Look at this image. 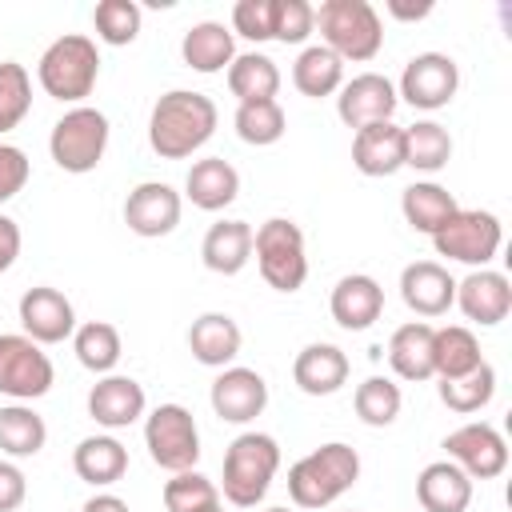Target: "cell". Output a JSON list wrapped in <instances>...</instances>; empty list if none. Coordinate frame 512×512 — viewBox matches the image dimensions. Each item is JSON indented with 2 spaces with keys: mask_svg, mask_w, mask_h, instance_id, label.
<instances>
[{
  "mask_svg": "<svg viewBox=\"0 0 512 512\" xmlns=\"http://www.w3.org/2000/svg\"><path fill=\"white\" fill-rule=\"evenodd\" d=\"M220 112H216V100L196 92V88H168L156 104H152V116H148V144L156 156L164 160H180L188 152H196L212 128H216Z\"/></svg>",
  "mask_w": 512,
  "mask_h": 512,
  "instance_id": "obj_1",
  "label": "cell"
},
{
  "mask_svg": "<svg viewBox=\"0 0 512 512\" xmlns=\"http://www.w3.org/2000/svg\"><path fill=\"white\" fill-rule=\"evenodd\" d=\"M356 476H360V452L344 440H332L288 468V496L300 508H324L340 492H348Z\"/></svg>",
  "mask_w": 512,
  "mask_h": 512,
  "instance_id": "obj_2",
  "label": "cell"
},
{
  "mask_svg": "<svg viewBox=\"0 0 512 512\" xmlns=\"http://www.w3.org/2000/svg\"><path fill=\"white\" fill-rule=\"evenodd\" d=\"M36 76L44 84L48 96L56 100H84L100 76V52H96V40L84 36V32H64L56 36L44 52H40V64H36Z\"/></svg>",
  "mask_w": 512,
  "mask_h": 512,
  "instance_id": "obj_3",
  "label": "cell"
},
{
  "mask_svg": "<svg viewBox=\"0 0 512 512\" xmlns=\"http://www.w3.org/2000/svg\"><path fill=\"white\" fill-rule=\"evenodd\" d=\"M280 468V448L268 432H240L224 448V496L236 508H252L264 500L272 476Z\"/></svg>",
  "mask_w": 512,
  "mask_h": 512,
  "instance_id": "obj_4",
  "label": "cell"
},
{
  "mask_svg": "<svg viewBox=\"0 0 512 512\" xmlns=\"http://www.w3.org/2000/svg\"><path fill=\"white\" fill-rule=\"evenodd\" d=\"M316 24L324 36L320 44H328L340 60H372L380 52L384 28L368 0H324L316 8Z\"/></svg>",
  "mask_w": 512,
  "mask_h": 512,
  "instance_id": "obj_5",
  "label": "cell"
},
{
  "mask_svg": "<svg viewBox=\"0 0 512 512\" xmlns=\"http://www.w3.org/2000/svg\"><path fill=\"white\" fill-rule=\"evenodd\" d=\"M252 252L260 276L276 292H296L308 280V256H304V232L288 216H272L252 232Z\"/></svg>",
  "mask_w": 512,
  "mask_h": 512,
  "instance_id": "obj_6",
  "label": "cell"
},
{
  "mask_svg": "<svg viewBox=\"0 0 512 512\" xmlns=\"http://www.w3.org/2000/svg\"><path fill=\"white\" fill-rule=\"evenodd\" d=\"M104 148H108V116L92 104H76L52 124L48 152L64 172H76V176L92 172L100 164Z\"/></svg>",
  "mask_w": 512,
  "mask_h": 512,
  "instance_id": "obj_7",
  "label": "cell"
},
{
  "mask_svg": "<svg viewBox=\"0 0 512 512\" xmlns=\"http://www.w3.org/2000/svg\"><path fill=\"white\" fill-rule=\"evenodd\" d=\"M144 444L152 464L168 468V472H188L200 460V432L196 420L184 404L168 400L160 408H152V416L144 420Z\"/></svg>",
  "mask_w": 512,
  "mask_h": 512,
  "instance_id": "obj_8",
  "label": "cell"
},
{
  "mask_svg": "<svg viewBox=\"0 0 512 512\" xmlns=\"http://www.w3.org/2000/svg\"><path fill=\"white\" fill-rule=\"evenodd\" d=\"M500 220L488 208H460L440 232H432V244L440 256L460 260V264H488L500 248Z\"/></svg>",
  "mask_w": 512,
  "mask_h": 512,
  "instance_id": "obj_9",
  "label": "cell"
},
{
  "mask_svg": "<svg viewBox=\"0 0 512 512\" xmlns=\"http://www.w3.org/2000/svg\"><path fill=\"white\" fill-rule=\"evenodd\" d=\"M52 388L48 352L20 332H0V392L16 400H36Z\"/></svg>",
  "mask_w": 512,
  "mask_h": 512,
  "instance_id": "obj_10",
  "label": "cell"
},
{
  "mask_svg": "<svg viewBox=\"0 0 512 512\" xmlns=\"http://www.w3.org/2000/svg\"><path fill=\"white\" fill-rule=\"evenodd\" d=\"M460 88V64L448 52H416L400 72V96L412 108H444Z\"/></svg>",
  "mask_w": 512,
  "mask_h": 512,
  "instance_id": "obj_11",
  "label": "cell"
},
{
  "mask_svg": "<svg viewBox=\"0 0 512 512\" xmlns=\"http://www.w3.org/2000/svg\"><path fill=\"white\" fill-rule=\"evenodd\" d=\"M444 448H448V460L460 464L468 476L476 480H492L504 472L508 464V444L500 436V428L484 424V420H472V424H460L444 436Z\"/></svg>",
  "mask_w": 512,
  "mask_h": 512,
  "instance_id": "obj_12",
  "label": "cell"
},
{
  "mask_svg": "<svg viewBox=\"0 0 512 512\" xmlns=\"http://www.w3.org/2000/svg\"><path fill=\"white\" fill-rule=\"evenodd\" d=\"M396 104H400L396 84L384 72H356L348 84H340V96H336V112H340V120L348 128L392 120Z\"/></svg>",
  "mask_w": 512,
  "mask_h": 512,
  "instance_id": "obj_13",
  "label": "cell"
},
{
  "mask_svg": "<svg viewBox=\"0 0 512 512\" xmlns=\"http://www.w3.org/2000/svg\"><path fill=\"white\" fill-rule=\"evenodd\" d=\"M124 224L136 236H168L180 224V192L164 180H140L124 200Z\"/></svg>",
  "mask_w": 512,
  "mask_h": 512,
  "instance_id": "obj_14",
  "label": "cell"
},
{
  "mask_svg": "<svg viewBox=\"0 0 512 512\" xmlns=\"http://www.w3.org/2000/svg\"><path fill=\"white\" fill-rule=\"evenodd\" d=\"M212 412L220 420H232V424H248L252 416L264 412L268 404V384L256 368H244V364H232L224 368L216 380H212Z\"/></svg>",
  "mask_w": 512,
  "mask_h": 512,
  "instance_id": "obj_15",
  "label": "cell"
},
{
  "mask_svg": "<svg viewBox=\"0 0 512 512\" xmlns=\"http://www.w3.org/2000/svg\"><path fill=\"white\" fill-rule=\"evenodd\" d=\"M20 324H24V336H32L36 344H56L76 332V312L64 292L36 284L20 296Z\"/></svg>",
  "mask_w": 512,
  "mask_h": 512,
  "instance_id": "obj_16",
  "label": "cell"
},
{
  "mask_svg": "<svg viewBox=\"0 0 512 512\" xmlns=\"http://www.w3.org/2000/svg\"><path fill=\"white\" fill-rule=\"evenodd\" d=\"M400 296L416 316H440L456 304V280L440 260H412L400 272Z\"/></svg>",
  "mask_w": 512,
  "mask_h": 512,
  "instance_id": "obj_17",
  "label": "cell"
},
{
  "mask_svg": "<svg viewBox=\"0 0 512 512\" xmlns=\"http://www.w3.org/2000/svg\"><path fill=\"white\" fill-rule=\"evenodd\" d=\"M456 304L476 324H500L512 308V284L496 268H476L456 284Z\"/></svg>",
  "mask_w": 512,
  "mask_h": 512,
  "instance_id": "obj_18",
  "label": "cell"
},
{
  "mask_svg": "<svg viewBox=\"0 0 512 512\" xmlns=\"http://www.w3.org/2000/svg\"><path fill=\"white\" fill-rule=\"evenodd\" d=\"M328 308H332V320H336L340 328L360 332V328H368L372 320H380V312H384V288H380L376 276H368V272H348V276L336 280Z\"/></svg>",
  "mask_w": 512,
  "mask_h": 512,
  "instance_id": "obj_19",
  "label": "cell"
},
{
  "mask_svg": "<svg viewBox=\"0 0 512 512\" xmlns=\"http://www.w3.org/2000/svg\"><path fill=\"white\" fill-rule=\"evenodd\" d=\"M352 164L364 176H392L396 168H404V128L392 120H376V124L356 128Z\"/></svg>",
  "mask_w": 512,
  "mask_h": 512,
  "instance_id": "obj_20",
  "label": "cell"
},
{
  "mask_svg": "<svg viewBox=\"0 0 512 512\" xmlns=\"http://www.w3.org/2000/svg\"><path fill=\"white\" fill-rule=\"evenodd\" d=\"M416 500L424 512H464L472 504V476L452 460H432L416 476Z\"/></svg>",
  "mask_w": 512,
  "mask_h": 512,
  "instance_id": "obj_21",
  "label": "cell"
},
{
  "mask_svg": "<svg viewBox=\"0 0 512 512\" xmlns=\"http://www.w3.org/2000/svg\"><path fill=\"white\" fill-rule=\"evenodd\" d=\"M88 416L104 428H128L144 416V388L132 376H104L88 392Z\"/></svg>",
  "mask_w": 512,
  "mask_h": 512,
  "instance_id": "obj_22",
  "label": "cell"
},
{
  "mask_svg": "<svg viewBox=\"0 0 512 512\" xmlns=\"http://www.w3.org/2000/svg\"><path fill=\"white\" fill-rule=\"evenodd\" d=\"M184 192H188V200H192L196 208L220 212V208H228V204L236 200V192H240V172H236L224 156H204V160H196V164L188 168Z\"/></svg>",
  "mask_w": 512,
  "mask_h": 512,
  "instance_id": "obj_23",
  "label": "cell"
},
{
  "mask_svg": "<svg viewBox=\"0 0 512 512\" xmlns=\"http://www.w3.org/2000/svg\"><path fill=\"white\" fill-rule=\"evenodd\" d=\"M292 380L308 396H332L348 380V356L336 344H324V340L320 344H308L292 360Z\"/></svg>",
  "mask_w": 512,
  "mask_h": 512,
  "instance_id": "obj_24",
  "label": "cell"
},
{
  "mask_svg": "<svg viewBox=\"0 0 512 512\" xmlns=\"http://www.w3.org/2000/svg\"><path fill=\"white\" fill-rule=\"evenodd\" d=\"M240 324L228 316V312H204V316H196L192 320V328H188V348H192V356L200 360V364H208V368H224V364H232L236 360V352H240Z\"/></svg>",
  "mask_w": 512,
  "mask_h": 512,
  "instance_id": "obj_25",
  "label": "cell"
},
{
  "mask_svg": "<svg viewBox=\"0 0 512 512\" xmlns=\"http://www.w3.org/2000/svg\"><path fill=\"white\" fill-rule=\"evenodd\" d=\"M432 336H436V328L428 320L400 324L392 332V340H388V364H392V372L404 376V380H428V376H436V368H432Z\"/></svg>",
  "mask_w": 512,
  "mask_h": 512,
  "instance_id": "obj_26",
  "label": "cell"
},
{
  "mask_svg": "<svg viewBox=\"0 0 512 512\" xmlns=\"http://www.w3.org/2000/svg\"><path fill=\"white\" fill-rule=\"evenodd\" d=\"M200 256L220 276L240 272L248 264V256H252V228H248V220H216L204 232V240H200Z\"/></svg>",
  "mask_w": 512,
  "mask_h": 512,
  "instance_id": "obj_27",
  "label": "cell"
},
{
  "mask_svg": "<svg viewBox=\"0 0 512 512\" xmlns=\"http://www.w3.org/2000/svg\"><path fill=\"white\" fill-rule=\"evenodd\" d=\"M180 56L188 68L196 72H220L224 64H232L236 56V40H232V28H224L220 20H196L184 40H180Z\"/></svg>",
  "mask_w": 512,
  "mask_h": 512,
  "instance_id": "obj_28",
  "label": "cell"
},
{
  "mask_svg": "<svg viewBox=\"0 0 512 512\" xmlns=\"http://www.w3.org/2000/svg\"><path fill=\"white\" fill-rule=\"evenodd\" d=\"M400 212H404V220H408L416 232H428V236H432V232H440V228L460 212V204H456V196H452L444 184L416 180V184L404 188Z\"/></svg>",
  "mask_w": 512,
  "mask_h": 512,
  "instance_id": "obj_29",
  "label": "cell"
},
{
  "mask_svg": "<svg viewBox=\"0 0 512 512\" xmlns=\"http://www.w3.org/2000/svg\"><path fill=\"white\" fill-rule=\"evenodd\" d=\"M72 468L80 480H88L96 488L116 484L128 472V448L116 436H84L72 448Z\"/></svg>",
  "mask_w": 512,
  "mask_h": 512,
  "instance_id": "obj_30",
  "label": "cell"
},
{
  "mask_svg": "<svg viewBox=\"0 0 512 512\" xmlns=\"http://www.w3.org/2000/svg\"><path fill=\"white\" fill-rule=\"evenodd\" d=\"M228 88L240 104L244 100H276L280 68L264 52H236L232 64H228Z\"/></svg>",
  "mask_w": 512,
  "mask_h": 512,
  "instance_id": "obj_31",
  "label": "cell"
},
{
  "mask_svg": "<svg viewBox=\"0 0 512 512\" xmlns=\"http://www.w3.org/2000/svg\"><path fill=\"white\" fill-rule=\"evenodd\" d=\"M480 360H484V356H480V344H476L472 328H464V324H444V328H436V336H432V368H436L440 380L464 376V372H472Z\"/></svg>",
  "mask_w": 512,
  "mask_h": 512,
  "instance_id": "obj_32",
  "label": "cell"
},
{
  "mask_svg": "<svg viewBox=\"0 0 512 512\" xmlns=\"http://www.w3.org/2000/svg\"><path fill=\"white\" fill-rule=\"evenodd\" d=\"M344 80V60L328 48V44H308L300 48L296 64H292V84L304 92V96H328L336 92Z\"/></svg>",
  "mask_w": 512,
  "mask_h": 512,
  "instance_id": "obj_33",
  "label": "cell"
},
{
  "mask_svg": "<svg viewBox=\"0 0 512 512\" xmlns=\"http://www.w3.org/2000/svg\"><path fill=\"white\" fill-rule=\"evenodd\" d=\"M72 344H76V356L88 372H112L120 352H124V340H120V328L108 324V320H84L76 332H72Z\"/></svg>",
  "mask_w": 512,
  "mask_h": 512,
  "instance_id": "obj_34",
  "label": "cell"
},
{
  "mask_svg": "<svg viewBox=\"0 0 512 512\" xmlns=\"http://www.w3.org/2000/svg\"><path fill=\"white\" fill-rule=\"evenodd\" d=\"M48 440V424L40 412L24 408V404H8L0 408V452L8 456H36Z\"/></svg>",
  "mask_w": 512,
  "mask_h": 512,
  "instance_id": "obj_35",
  "label": "cell"
},
{
  "mask_svg": "<svg viewBox=\"0 0 512 512\" xmlns=\"http://www.w3.org/2000/svg\"><path fill=\"white\" fill-rule=\"evenodd\" d=\"M448 156H452V136L444 124L416 120L404 128V164H412L420 172H436L448 164Z\"/></svg>",
  "mask_w": 512,
  "mask_h": 512,
  "instance_id": "obj_36",
  "label": "cell"
},
{
  "mask_svg": "<svg viewBox=\"0 0 512 512\" xmlns=\"http://www.w3.org/2000/svg\"><path fill=\"white\" fill-rule=\"evenodd\" d=\"M232 124L244 144H276L288 128V116H284L280 100H244V104H236Z\"/></svg>",
  "mask_w": 512,
  "mask_h": 512,
  "instance_id": "obj_37",
  "label": "cell"
},
{
  "mask_svg": "<svg viewBox=\"0 0 512 512\" xmlns=\"http://www.w3.org/2000/svg\"><path fill=\"white\" fill-rule=\"evenodd\" d=\"M440 400L452 408V412H476V408H484L488 400H492V392H496V368L488 364V360H480L472 372H464V376H452V380H440Z\"/></svg>",
  "mask_w": 512,
  "mask_h": 512,
  "instance_id": "obj_38",
  "label": "cell"
},
{
  "mask_svg": "<svg viewBox=\"0 0 512 512\" xmlns=\"http://www.w3.org/2000/svg\"><path fill=\"white\" fill-rule=\"evenodd\" d=\"M164 508L168 512H216L220 488L208 476H200L196 468L172 472V480H164Z\"/></svg>",
  "mask_w": 512,
  "mask_h": 512,
  "instance_id": "obj_39",
  "label": "cell"
},
{
  "mask_svg": "<svg viewBox=\"0 0 512 512\" xmlns=\"http://www.w3.org/2000/svg\"><path fill=\"white\" fill-rule=\"evenodd\" d=\"M352 404H356V416H360L364 424H372V428H388V424L400 416L404 396H400V384H392L388 376H368L364 384H356Z\"/></svg>",
  "mask_w": 512,
  "mask_h": 512,
  "instance_id": "obj_40",
  "label": "cell"
},
{
  "mask_svg": "<svg viewBox=\"0 0 512 512\" xmlns=\"http://www.w3.org/2000/svg\"><path fill=\"white\" fill-rule=\"evenodd\" d=\"M32 108V76L20 60H0V132L16 128Z\"/></svg>",
  "mask_w": 512,
  "mask_h": 512,
  "instance_id": "obj_41",
  "label": "cell"
},
{
  "mask_svg": "<svg viewBox=\"0 0 512 512\" xmlns=\"http://www.w3.org/2000/svg\"><path fill=\"white\" fill-rule=\"evenodd\" d=\"M140 4L136 0H100L92 8V24L100 32V40L108 44H132L140 32Z\"/></svg>",
  "mask_w": 512,
  "mask_h": 512,
  "instance_id": "obj_42",
  "label": "cell"
},
{
  "mask_svg": "<svg viewBox=\"0 0 512 512\" xmlns=\"http://www.w3.org/2000/svg\"><path fill=\"white\" fill-rule=\"evenodd\" d=\"M232 28L248 40H272L276 32V0H236L232 4Z\"/></svg>",
  "mask_w": 512,
  "mask_h": 512,
  "instance_id": "obj_43",
  "label": "cell"
},
{
  "mask_svg": "<svg viewBox=\"0 0 512 512\" xmlns=\"http://www.w3.org/2000/svg\"><path fill=\"white\" fill-rule=\"evenodd\" d=\"M312 28H316V8L308 0H276V32H272V40L300 44Z\"/></svg>",
  "mask_w": 512,
  "mask_h": 512,
  "instance_id": "obj_44",
  "label": "cell"
},
{
  "mask_svg": "<svg viewBox=\"0 0 512 512\" xmlns=\"http://www.w3.org/2000/svg\"><path fill=\"white\" fill-rule=\"evenodd\" d=\"M24 184H28V156H24V148L0 140V204L12 200Z\"/></svg>",
  "mask_w": 512,
  "mask_h": 512,
  "instance_id": "obj_45",
  "label": "cell"
},
{
  "mask_svg": "<svg viewBox=\"0 0 512 512\" xmlns=\"http://www.w3.org/2000/svg\"><path fill=\"white\" fill-rule=\"evenodd\" d=\"M24 492H28L24 472H20L12 460H0V512L20 508V504H24Z\"/></svg>",
  "mask_w": 512,
  "mask_h": 512,
  "instance_id": "obj_46",
  "label": "cell"
},
{
  "mask_svg": "<svg viewBox=\"0 0 512 512\" xmlns=\"http://www.w3.org/2000/svg\"><path fill=\"white\" fill-rule=\"evenodd\" d=\"M16 256H20V224L0 212V272H8Z\"/></svg>",
  "mask_w": 512,
  "mask_h": 512,
  "instance_id": "obj_47",
  "label": "cell"
},
{
  "mask_svg": "<svg viewBox=\"0 0 512 512\" xmlns=\"http://www.w3.org/2000/svg\"><path fill=\"white\" fill-rule=\"evenodd\" d=\"M388 12L396 20H420L432 12V0H388Z\"/></svg>",
  "mask_w": 512,
  "mask_h": 512,
  "instance_id": "obj_48",
  "label": "cell"
},
{
  "mask_svg": "<svg viewBox=\"0 0 512 512\" xmlns=\"http://www.w3.org/2000/svg\"><path fill=\"white\" fill-rule=\"evenodd\" d=\"M80 512H132V508H128V500H120V496H112V492H96V496L84 500Z\"/></svg>",
  "mask_w": 512,
  "mask_h": 512,
  "instance_id": "obj_49",
  "label": "cell"
},
{
  "mask_svg": "<svg viewBox=\"0 0 512 512\" xmlns=\"http://www.w3.org/2000/svg\"><path fill=\"white\" fill-rule=\"evenodd\" d=\"M264 512H288V508H284V504H272V508H264Z\"/></svg>",
  "mask_w": 512,
  "mask_h": 512,
  "instance_id": "obj_50",
  "label": "cell"
},
{
  "mask_svg": "<svg viewBox=\"0 0 512 512\" xmlns=\"http://www.w3.org/2000/svg\"><path fill=\"white\" fill-rule=\"evenodd\" d=\"M348 512H356V508H348Z\"/></svg>",
  "mask_w": 512,
  "mask_h": 512,
  "instance_id": "obj_51",
  "label": "cell"
},
{
  "mask_svg": "<svg viewBox=\"0 0 512 512\" xmlns=\"http://www.w3.org/2000/svg\"><path fill=\"white\" fill-rule=\"evenodd\" d=\"M216 512H224V508H216Z\"/></svg>",
  "mask_w": 512,
  "mask_h": 512,
  "instance_id": "obj_52",
  "label": "cell"
}]
</instances>
